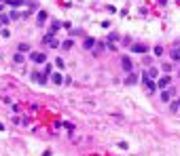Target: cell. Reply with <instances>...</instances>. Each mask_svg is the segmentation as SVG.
Returning a JSON list of instances; mask_svg holds the SVG:
<instances>
[{
    "label": "cell",
    "instance_id": "cell-1",
    "mask_svg": "<svg viewBox=\"0 0 180 156\" xmlns=\"http://www.w3.org/2000/svg\"><path fill=\"white\" fill-rule=\"evenodd\" d=\"M42 42H45V44H49L51 49H57V46L62 44V42H57L55 38H53V34H51V32H49V34H45V38H42Z\"/></svg>",
    "mask_w": 180,
    "mask_h": 156
},
{
    "label": "cell",
    "instance_id": "cell-8",
    "mask_svg": "<svg viewBox=\"0 0 180 156\" xmlns=\"http://www.w3.org/2000/svg\"><path fill=\"white\" fill-rule=\"evenodd\" d=\"M134 53H148V44H132Z\"/></svg>",
    "mask_w": 180,
    "mask_h": 156
},
{
    "label": "cell",
    "instance_id": "cell-19",
    "mask_svg": "<svg viewBox=\"0 0 180 156\" xmlns=\"http://www.w3.org/2000/svg\"><path fill=\"white\" fill-rule=\"evenodd\" d=\"M152 53H155L157 57H159V55H163V46H159V44H157L155 49H152Z\"/></svg>",
    "mask_w": 180,
    "mask_h": 156
},
{
    "label": "cell",
    "instance_id": "cell-15",
    "mask_svg": "<svg viewBox=\"0 0 180 156\" xmlns=\"http://www.w3.org/2000/svg\"><path fill=\"white\" fill-rule=\"evenodd\" d=\"M93 44H95V42H93V38H87L83 46H85V49H93Z\"/></svg>",
    "mask_w": 180,
    "mask_h": 156
},
{
    "label": "cell",
    "instance_id": "cell-28",
    "mask_svg": "<svg viewBox=\"0 0 180 156\" xmlns=\"http://www.w3.org/2000/svg\"><path fill=\"white\" fill-rule=\"evenodd\" d=\"M0 25H2V21H0Z\"/></svg>",
    "mask_w": 180,
    "mask_h": 156
},
{
    "label": "cell",
    "instance_id": "cell-12",
    "mask_svg": "<svg viewBox=\"0 0 180 156\" xmlns=\"http://www.w3.org/2000/svg\"><path fill=\"white\" fill-rule=\"evenodd\" d=\"M51 78H53V82H55V84H62V82H64V76H62L59 72H57V74H53Z\"/></svg>",
    "mask_w": 180,
    "mask_h": 156
},
{
    "label": "cell",
    "instance_id": "cell-26",
    "mask_svg": "<svg viewBox=\"0 0 180 156\" xmlns=\"http://www.w3.org/2000/svg\"><path fill=\"white\" fill-rule=\"evenodd\" d=\"M2 11H4V2H0V13H2Z\"/></svg>",
    "mask_w": 180,
    "mask_h": 156
},
{
    "label": "cell",
    "instance_id": "cell-14",
    "mask_svg": "<svg viewBox=\"0 0 180 156\" xmlns=\"http://www.w3.org/2000/svg\"><path fill=\"white\" fill-rule=\"evenodd\" d=\"M13 61H15V63H24V53H19V51H17V55L13 57Z\"/></svg>",
    "mask_w": 180,
    "mask_h": 156
},
{
    "label": "cell",
    "instance_id": "cell-27",
    "mask_svg": "<svg viewBox=\"0 0 180 156\" xmlns=\"http://www.w3.org/2000/svg\"><path fill=\"white\" fill-rule=\"evenodd\" d=\"M178 106H180V97H178Z\"/></svg>",
    "mask_w": 180,
    "mask_h": 156
},
{
    "label": "cell",
    "instance_id": "cell-17",
    "mask_svg": "<svg viewBox=\"0 0 180 156\" xmlns=\"http://www.w3.org/2000/svg\"><path fill=\"white\" fill-rule=\"evenodd\" d=\"M45 19H47V11H40V13H38V23H42Z\"/></svg>",
    "mask_w": 180,
    "mask_h": 156
},
{
    "label": "cell",
    "instance_id": "cell-13",
    "mask_svg": "<svg viewBox=\"0 0 180 156\" xmlns=\"http://www.w3.org/2000/svg\"><path fill=\"white\" fill-rule=\"evenodd\" d=\"M17 51H19V53H28V51H30V46L26 44V42H21V44L17 46Z\"/></svg>",
    "mask_w": 180,
    "mask_h": 156
},
{
    "label": "cell",
    "instance_id": "cell-21",
    "mask_svg": "<svg viewBox=\"0 0 180 156\" xmlns=\"http://www.w3.org/2000/svg\"><path fill=\"white\" fill-rule=\"evenodd\" d=\"M0 36H2V38H9V36H11V32H9L7 28H4V30H0Z\"/></svg>",
    "mask_w": 180,
    "mask_h": 156
},
{
    "label": "cell",
    "instance_id": "cell-4",
    "mask_svg": "<svg viewBox=\"0 0 180 156\" xmlns=\"http://www.w3.org/2000/svg\"><path fill=\"white\" fill-rule=\"evenodd\" d=\"M170 76H167V74H165V76H161V78H157V87H159V89H167V87H170Z\"/></svg>",
    "mask_w": 180,
    "mask_h": 156
},
{
    "label": "cell",
    "instance_id": "cell-6",
    "mask_svg": "<svg viewBox=\"0 0 180 156\" xmlns=\"http://www.w3.org/2000/svg\"><path fill=\"white\" fill-rule=\"evenodd\" d=\"M172 95H176V91H174V89H161V99L163 101H170Z\"/></svg>",
    "mask_w": 180,
    "mask_h": 156
},
{
    "label": "cell",
    "instance_id": "cell-24",
    "mask_svg": "<svg viewBox=\"0 0 180 156\" xmlns=\"http://www.w3.org/2000/svg\"><path fill=\"white\" fill-rule=\"evenodd\" d=\"M172 70V63H163V72H170Z\"/></svg>",
    "mask_w": 180,
    "mask_h": 156
},
{
    "label": "cell",
    "instance_id": "cell-25",
    "mask_svg": "<svg viewBox=\"0 0 180 156\" xmlns=\"http://www.w3.org/2000/svg\"><path fill=\"white\" fill-rule=\"evenodd\" d=\"M119 148H121V150H127L129 146H127V141H121V143H119Z\"/></svg>",
    "mask_w": 180,
    "mask_h": 156
},
{
    "label": "cell",
    "instance_id": "cell-22",
    "mask_svg": "<svg viewBox=\"0 0 180 156\" xmlns=\"http://www.w3.org/2000/svg\"><path fill=\"white\" fill-rule=\"evenodd\" d=\"M62 46H64V49H70V46H72V40H64Z\"/></svg>",
    "mask_w": 180,
    "mask_h": 156
},
{
    "label": "cell",
    "instance_id": "cell-7",
    "mask_svg": "<svg viewBox=\"0 0 180 156\" xmlns=\"http://www.w3.org/2000/svg\"><path fill=\"white\" fill-rule=\"evenodd\" d=\"M157 76H159V70H157V68H148V70L144 72V78H150V80H155Z\"/></svg>",
    "mask_w": 180,
    "mask_h": 156
},
{
    "label": "cell",
    "instance_id": "cell-9",
    "mask_svg": "<svg viewBox=\"0 0 180 156\" xmlns=\"http://www.w3.org/2000/svg\"><path fill=\"white\" fill-rule=\"evenodd\" d=\"M32 76H34V80H36L38 84H45V82H47V74H38V72H34Z\"/></svg>",
    "mask_w": 180,
    "mask_h": 156
},
{
    "label": "cell",
    "instance_id": "cell-10",
    "mask_svg": "<svg viewBox=\"0 0 180 156\" xmlns=\"http://www.w3.org/2000/svg\"><path fill=\"white\" fill-rule=\"evenodd\" d=\"M125 82H127V84H136V82H138V76H136L134 72H129L127 78H125Z\"/></svg>",
    "mask_w": 180,
    "mask_h": 156
},
{
    "label": "cell",
    "instance_id": "cell-16",
    "mask_svg": "<svg viewBox=\"0 0 180 156\" xmlns=\"http://www.w3.org/2000/svg\"><path fill=\"white\" fill-rule=\"evenodd\" d=\"M57 30H59V21H53V23H51V30H49V32H51V34H55Z\"/></svg>",
    "mask_w": 180,
    "mask_h": 156
},
{
    "label": "cell",
    "instance_id": "cell-5",
    "mask_svg": "<svg viewBox=\"0 0 180 156\" xmlns=\"http://www.w3.org/2000/svg\"><path fill=\"white\" fill-rule=\"evenodd\" d=\"M121 68L125 70V72H132V68H134L132 59H129V57H121Z\"/></svg>",
    "mask_w": 180,
    "mask_h": 156
},
{
    "label": "cell",
    "instance_id": "cell-11",
    "mask_svg": "<svg viewBox=\"0 0 180 156\" xmlns=\"http://www.w3.org/2000/svg\"><path fill=\"white\" fill-rule=\"evenodd\" d=\"M172 59H174V61H180V46L172 49Z\"/></svg>",
    "mask_w": 180,
    "mask_h": 156
},
{
    "label": "cell",
    "instance_id": "cell-20",
    "mask_svg": "<svg viewBox=\"0 0 180 156\" xmlns=\"http://www.w3.org/2000/svg\"><path fill=\"white\" fill-rule=\"evenodd\" d=\"M170 108H172V112L180 110V106H178V99H176V101H172V104H170Z\"/></svg>",
    "mask_w": 180,
    "mask_h": 156
},
{
    "label": "cell",
    "instance_id": "cell-18",
    "mask_svg": "<svg viewBox=\"0 0 180 156\" xmlns=\"http://www.w3.org/2000/svg\"><path fill=\"white\" fill-rule=\"evenodd\" d=\"M0 21H2V25H7L11 21V15H0Z\"/></svg>",
    "mask_w": 180,
    "mask_h": 156
},
{
    "label": "cell",
    "instance_id": "cell-2",
    "mask_svg": "<svg viewBox=\"0 0 180 156\" xmlns=\"http://www.w3.org/2000/svg\"><path fill=\"white\" fill-rule=\"evenodd\" d=\"M142 82H144V89L148 91V93H155V91L159 89V87H157V82H155V80H150V78H144L142 76Z\"/></svg>",
    "mask_w": 180,
    "mask_h": 156
},
{
    "label": "cell",
    "instance_id": "cell-3",
    "mask_svg": "<svg viewBox=\"0 0 180 156\" xmlns=\"http://www.w3.org/2000/svg\"><path fill=\"white\" fill-rule=\"evenodd\" d=\"M30 59H32L34 63H45V61H47V55H45V53L34 51V53H30Z\"/></svg>",
    "mask_w": 180,
    "mask_h": 156
},
{
    "label": "cell",
    "instance_id": "cell-23",
    "mask_svg": "<svg viewBox=\"0 0 180 156\" xmlns=\"http://www.w3.org/2000/svg\"><path fill=\"white\" fill-rule=\"evenodd\" d=\"M55 66H57V68H64V59H62V57L55 59Z\"/></svg>",
    "mask_w": 180,
    "mask_h": 156
}]
</instances>
